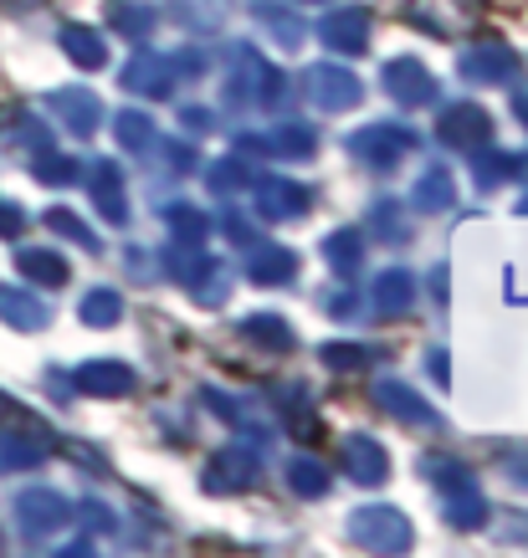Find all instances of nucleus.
<instances>
[{"instance_id":"1","label":"nucleus","mask_w":528,"mask_h":558,"mask_svg":"<svg viewBox=\"0 0 528 558\" xmlns=\"http://www.w3.org/2000/svg\"><path fill=\"white\" fill-rule=\"evenodd\" d=\"M0 318L16 323V328H36L41 323V307L32 298H21V292H0Z\"/></svg>"}]
</instances>
